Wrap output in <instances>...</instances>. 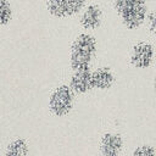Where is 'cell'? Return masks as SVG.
<instances>
[{
  "label": "cell",
  "mask_w": 156,
  "mask_h": 156,
  "mask_svg": "<svg viewBox=\"0 0 156 156\" xmlns=\"http://www.w3.org/2000/svg\"><path fill=\"white\" fill-rule=\"evenodd\" d=\"M130 156H156V147L151 144H139L132 150Z\"/></svg>",
  "instance_id": "4fadbf2b"
},
{
  "label": "cell",
  "mask_w": 156,
  "mask_h": 156,
  "mask_svg": "<svg viewBox=\"0 0 156 156\" xmlns=\"http://www.w3.org/2000/svg\"><path fill=\"white\" fill-rule=\"evenodd\" d=\"M74 104H76V94L65 83L57 85L50 93L48 99V108L50 113L60 118L68 116L74 108Z\"/></svg>",
  "instance_id": "7a4b0ae2"
},
{
  "label": "cell",
  "mask_w": 156,
  "mask_h": 156,
  "mask_svg": "<svg viewBox=\"0 0 156 156\" xmlns=\"http://www.w3.org/2000/svg\"><path fill=\"white\" fill-rule=\"evenodd\" d=\"M147 12H149L147 5H143V6H135L123 10L122 12L117 13V16L126 29L135 30L139 29L143 24H145Z\"/></svg>",
  "instance_id": "52a82bcc"
},
{
  "label": "cell",
  "mask_w": 156,
  "mask_h": 156,
  "mask_svg": "<svg viewBox=\"0 0 156 156\" xmlns=\"http://www.w3.org/2000/svg\"><path fill=\"white\" fill-rule=\"evenodd\" d=\"M44 4L50 16L57 20H66L79 15L88 0H44Z\"/></svg>",
  "instance_id": "3957f363"
},
{
  "label": "cell",
  "mask_w": 156,
  "mask_h": 156,
  "mask_svg": "<svg viewBox=\"0 0 156 156\" xmlns=\"http://www.w3.org/2000/svg\"><path fill=\"white\" fill-rule=\"evenodd\" d=\"M98 52V40L89 32H82L76 35L69 46L68 66L72 72L93 68Z\"/></svg>",
  "instance_id": "6da1fadb"
},
{
  "label": "cell",
  "mask_w": 156,
  "mask_h": 156,
  "mask_svg": "<svg viewBox=\"0 0 156 156\" xmlns=\"http://www.w3.org/2000/svg\"><path fill=\"white\" fill-rule=\"evenodd\" d=\"M155 46L146 40H139L132 45L129 52V63L139 71L149 69L155 60Z\"/></svg>",
  "instance_id": "277c9868"
},
{
  "label": "cell",
  "mask_w": 156,
  "mask_h": 156,
  "mask_svg": "<svg viewBox=\"0 0 156 156\" xmlns=\"http://www.w3.org/2000/svg\"><path fill=\"white\" fill-rule=\"evenodd\" d=\"M78 16L80 28L89 33L98 30L104 22V10L96 2H88Z\"/></svg>",
  "instance_id": "5b68a950"
},
{
  "label": "cell",
  "mask_w": 156,
  "mask_h": 156,
  "mask_svg": "<svg viewBox=\"0 0 156 156\" xmlns=\"http://www.w3.org/2000/svg\"><path fill=\"white\" fill-rule=\"evenodd\" d=\"M143 5H147V0H112V10L116 15L122 12L123 10Z\"/></svg>",
  "instance_id": "7c38bea8"
},
{
  "label": "cell",
  "mask_w": 156,
  "mask_h": 156,
  "mask_svg": "<svg viewBox=\"0 0 156 156\" xmlns=\"http://www.w3.org/2000/svg\"><path fill=\"white\" fill-rule=\"evenodd\" d=\"M145 24H146V28H147L149 33L152 34V35H156V9L155 10H149Z\"/></svg>",
  "instance_id": "5bb4252c"
},
{
  "label": "cell",
  "mask_w": 156,
  "mask_h": 156,
  "mask_svg": "<svg viewBox=\"0 0 156 156\" xmlns=\"http://www.w3.org/2000/svg\"><path fill=\"white\" fill-rule=\"evenodd\" d=\"M13 6L10 0H0V27H6L13 20Z\"/></svg>",
  "instance_id": "8fae6325"
},
{
  "label": "cell",
  "mask_w": 156,
  "mask_h": 156,
  "mask_svg": "<svg viewBox=\"0 0 156 156\" xmlns=\"http://www.w3.org/2000/svg\"><path fill=\"white\" fill-rule=\"evenodd\" d=\"M96 156H102V155H100V154H99V155H96Z\"/></svg>",
  "instance_id": "2e32d148"
},
{
  "label": "cell",
  "mask_w": 156,
  "mask_h": 156,
  "mask_svg": "<svg viewBox=\"0 0 156 156\" xmlns=\"http://www.w3.org/2000/svg\"><path fill=\"white\" fill-rule=\"evenodd\" d=\"M152 90H154V93L156 94V73H155L154 77H152Z\"/></svg>",
  "instance_id": "9a60e30c"
},
{
  "label": "cell",
  "mask_w": 156,
  "mask_h": 156,
  "mask_svg": "<svg viewBox=\"0 0 156 156\" xmlns=\"http://www.w3.org/2000/svg\"><path fill=\"white\" fill-rule=\"evenodd\" d=\"M29 151L30 149L27 139L18 136L11 139L6 144L2 156H29Z\"/></svg>",
  "instance_id": "30bf717a"
},
{
  "label": "cell",
  "mask_w": 156,
  "mask_h": 156,
  "mask_svg": "<svg viewBox=\"0 0 156 156\" xmlns=\"http://www.w3.org/2000/svg\"><path fill=\"white\" fill-rule=\"evenodd\" d=\"M98 149L102 156H121L124 149V138L117 132H105L99 139Z\"/></svg>",
  "instance_id": "8992f818"
},
{
  "label": "cell",
  "mask_w": 156,
  "mask_h": 156,
  "mask_svg": "<svg viewBox=\"0 0 156 156\" xmlns=\"http://www.w3.org/2000/svg\"><path fill=\"white\" fill-rule=\"evenodd\" d=\"M91 69H83V71H74L69 76L67 85L76 95H85L93 90L91 84Z\"/></svg>",
  "instance_id": "ba28073f"
},
{
  "label": "cell",
  "mask_w": 156,
  "mask_h": 156,
  "mask_svg": "<svg viewBox=\"0 0 156 156\" xmlns=\"http://www.w3.org/2000/svg\"><path fill=\"white\" fill-rule=\"evenodd\" d=\"M116 76L111 67L98 66L91 69V84L93 89L99 91H106L115 84Z\"/></svg>",
  "instance_id": "9c48e42d"
}]
</instances>
